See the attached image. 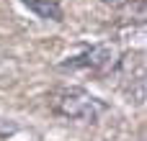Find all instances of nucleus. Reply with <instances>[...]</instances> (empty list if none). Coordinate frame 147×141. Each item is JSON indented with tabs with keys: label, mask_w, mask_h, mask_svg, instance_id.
<instances>
[{
	"label": "nucleus",
	"mask_w": 147,
	"mask_h": 141,
	"mask_svg": "<svg viewBox=\"0 0 147 141\" xmlns=\"http://www.w3.org/2000/svg\"><path fill=\"white\" fill-rule=\"evenodd\" d=\"M49 108L70 121H83V123H96L101 118V113L106 110V105L93 98L90 92L80 90V87H59L54 92H49Z\"/></svg>",
	"instance_id": "f257e3e1"
},
{
	"label": "nucleus",
	"mask_w": 147,
	"mask_h": 141,
	"mask_svg": "<svg viewBox=\"0 0 147 141\" xmlns=\"http://www.w3.org/2000/svg\"><path fill=\"white\" fill-rule=\"evenodd\" d=\"M116 64V49L111 44H96L83 49L75 57H67V62H59V69H93V72H103L109 67Z\"/></svg>",
	"instance_id": "f03ea898"
},
{
	"label": "nucleus",
	"mask_w": 147,
	"mask_h": 141,
	"mask_svg": "<svg viewBox=\"0 0 147 141\" xmlns=\"http://www.w3.org/2000/svg\"><path fill=\"white\" fill-rule=\"evenodd\" d=\"M21 3L41 21H54V23L65 21V10L57 0H21Z\"/></svg>",
	"instance_id": "7ed1b4c3"
},
{
	"label": "nucleus",
	"mask_w": 147,
	"mask_h": 141,
	"mask_svg": "<svg viewBox=\"0 0 147 141\" xmlns=\"http://www.w3.org/2000/svg\"><path fill=\"white\" fill-rule=\"evenodd\" d=\"M103 3H109V5H121L124 0H103Z\"/></svg>",
	"instance_id": "20e7f679"
}]
</instances>
